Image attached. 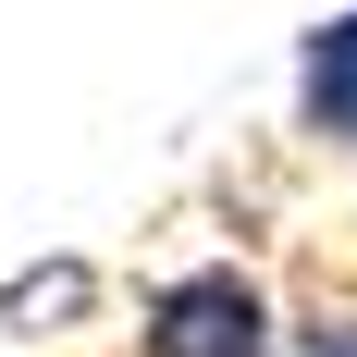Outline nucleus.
<instances>
[{"instance_id": "3", "label": "nucleus", "mask_w": 357, "mask_h": 357, "mask_svg": "<svg viewBox=\"0 0 357 357\" xmlns=\"http://www.w3.org/2000/svg\"><path fill=\"white\" fill-rule=\"evenodd\" d=\"M271 357H357V308H321V321L271 333Z\"/></svg>"}, {"instance_id": "2", "label": "nucleus", "mask_w": 357, "mask_h": 357, "mask_svg": "<svg viewBox=\"0 0 357 357\" xmlns=\"http://www.w3.org/2000/svg\"><path fill=\"white\" fill-rule=\"evenodd\" d=\"M296 111H308L321 148H357V13H333V25L308 37V62H296Z\"/></svg>"}, {"instance_id": "1", "label": "nucleus", "mask_w": 357, "mask_h": 357, "mask_svg": "<svg viewBox=\"0 0 357 357\" xmlns=\"http://www.w3.org/2000/svg\"><path fill=\"white\" fill-rule=\"evenodd\" d=\"M271 296L247 284V271H173V284L148 296V333L136 357H271Z\"/></svg>"}]
</instances>
